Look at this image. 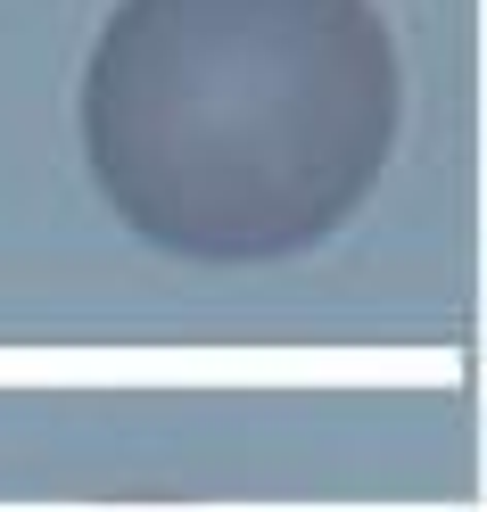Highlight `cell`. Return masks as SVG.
Here are the masks:
<instances>
[{"mask_svg": "<svg viewBox=\"0 0 487 512\" xmlns=\"http://www.w3.org/2000/svg\"><path fill=\"white\" fill-rule=\"evenodd\" d=\"M405 124L372 0H124L83 75V157L166 256L273 265L364 207Z\"/></svg>", "mask_w": 487, "mask_h": 512, "instance_id": "1", "label": "cell"}]
</instances>
